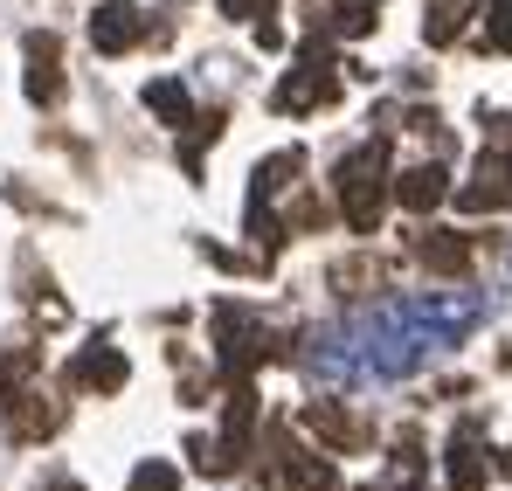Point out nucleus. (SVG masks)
<instances>
[{
    "mask_svg": "<svg viewBox=\"0 0 512 491\" xmlns=\"http://www.w3.org/2000/svg\"><path fill=\"white\" fill-rule=\"evenodd\" d=\"M333 187H340L346 222H353V229H374V222H381V208L395 201V180H388V146H381V139H360L353 153H340Z\"/></svg>",
    "mask_w": 512,
    "mask_h": 491,
    "instance_id": "1",
    "label": "nucleus"
},
{
    "mask_svg": "<svg viewBox=\"0 0 512 491\" xmlns=\"http://www.w3.org/2000/svg\"><path fill=\"white\" fill-rule=\"evenodd\" d=\"M215 332H222V367H229L236 381H250L256 360L277 353V346H270V326L256 319L250 305H229V298H222V305H215Z\"/></svg>",
    "mask_w": 512,
    "mask_h": 491,
    "instance_id": "2",
    "label": "nucleus"
},
{
    "mask_svg": "<svg viewBox=\"0 0 512 491\" xmlns=\"http://www.w3.org/2000/svg\"><path fill=\"white\" fill-rule=\"evenodd\" d=\"M305 367H312L319 381H333V388L360 381V374H367V346H360V326H319L312 339H305Z\"/></svg>",
    "mask_w": 512,
    "mask_h": 491,
    "instance_id": "3",
    "label": "nucleus"
},
{
    "mask_svg": "<svg viewBox=\"0 0 512 491\" xmlns=\"http://www.w3.org/2000/svg\"><path fill=\"white\" fill-rule=\"evenodd\" d=\"M333 97H340V70H333L319 49L298 56L291 77L277 83V111H291V118H298V111H319V104H333Z\"/></svg>",
    "mask_w": 512,
    "mask_h": 491,
    "instance_id": "4",
    "label": "nucleus"
},
{
    "mask_svg": "<svg viewBox=\"0 0 512 491\" xmlns=\"http://www.w3.org/2000/svg\"><path fill=\"white\" fill-rule=\"evenodd\" d=\"M90 42H97L104 56H125V49L146 42V14H139L132 0H104V7L90 14Z\"/></svg>",
    "mask_w": 512,
    "mask_h": 491,
    "instance_id": "5",
    "label": "nucleus"
},
{
    "mask_svg": "<svg viewBox=\"0 0 512 491\" xmlns=\"http://www.w3.org/2000/svg\"><path fill=\"white\" fill-rule=\"evenodd\" d=\"M125 374H132V367H125V353H118V346H104V339H90L84 353L70 360V381H77V388H97V395H104V388H125Z\"/></svg>",
    "mask_w": 512,
    "mask_h": 491,
    "instance_id": "6",
    "label": "nucleus"
},
{
    "mask_svg": "<svg viewBox=\"0 0 512 491\" xmlns=\"http://www.w3.org/2000/svg\"><path fill=\"white\" fill-rule=\"evenodd\" d=\"M499 201H512V166H506V153H485L478 160V180H464L457 187V208H499Z\"/></svg>",
    "mask_w": 512,
    "mask_h": 491,
    "instance_id": "7",
    "label": "nucleus"
},
{
    "mask_svg": "<svg viewBox=\"0 0 512 491\" xmlns=\"http://www.w3.org/2000/svg\"><path fill=\"white\" fill-rule=\"evenodd\" d=\"M443 194H450V173H443V166H409V173L395 180V201H402L409 215H429Z\"/></svg>",
    "mask_w": 512,
    "mask_h": 491,
    "instance_id": "8",
    "label": "nucleus"
},
{
    "mask_svg": "<svg viewBox=\"0 0 512 491\" xmlns=\"http://www.w3.org/2000/svg\"><path fill=\"white\" fill-rule=\"evenodd\" d=\"M277 485H284V491H333V464H319L312 450L284 443V457H277Z\"/></svg>",
    "mask_w": 512,
    "mask_h": 491,
    "instance_id": "9",
    "label": "nucleus"
},
{
    "mask_svg": "<svg viewBox=\"0 0 512 491\" xmlns=\"http://www.w3.org/2000/svg\"><path fill=\"white\" fill-rule=\"evenodd\" d=\"M450 491H485V450H478L471 429L450 436Z\"/></svg>",
    "mask_w": 512,
    "mask_h": 491,
    "instance_id": "10",
    "label": "nucleus"
},
{
    "mask_svg": "<svg viewBox=\"0 0 512 491\" xmlns=\"http://www.w3.org/2000/svg\"><path fill=\"white\" fill-rule=\"evenodd\" d=\"M146 104H153L167 125H187V118H194V90H187L180 77H153L146 83Z\"/></svg>",
    "mask_w": 512,
    "mask_h": 491,
    "instance_id": "11",
    "label": "nucleus"
},
{
    "mask_svg": "<svg viewBox=\"0 0 512 491\" xmlns=\"http://www.w3.org/2000/svg\"><path fill=\"white\" fill-rule=\"evenodd\" d=\"M416 256H423L429 270H443V277H464L471 243H464V236H416Z\"/></svg>",
    "mask_w": 512,
    "mask_h": 491,
    "instance_id": "12",
    "label": "nucleus"
},
{
    "mask_svg": "<svg viewBox=\"0 0 512 491\" xmlns=\"http://www.w3.org/2000/svg\"><path fill=\"white\" fill-rule=\"evenodd\" d=\"M471 7L478 0H429V21H423V35L443 49V42H457L464 35V21H471Z\"/></svg>",
    "mask_w": 512,
    "mask_h": 491,
    "instance_id": "13",
    "label": "nucleus"
},
{
    "mask_svg": "<svg viewBox=\"0 0 512 491\" xmlns=\"http://www.w3.org/2000/svg\"><path fill=\"white\" fill-rule=\"evenodd\" d=\"M28 56H35V70H28V97H35V104H49V97H56V42H49V35H35V42H28Z\"/></svg>",
    "mask_w": 512,
    "mask_h": 491,
    "instance_id": "14",
    "label": "nucleus"
},
{
    "mask_svg": "<svg viewBox=\"0 0 512 491\" xmlns=\"http://www.w3.org/2000/svg\"><path fill=\"white\" fill-rule=\"evenodd\" d=\"M305 422H312V429H326V436H333V443H353V436H360V422H353V415H340L333 409V402H312V409H305Z\"/></svg>",
    "mask_w": 512,
    "mask_h": 491,
    "instance_id": "15",
    "label": "nucleus"
},
{
    "mask_svg": "<svg viewBox=\"0 0 512 491\" xmlns=\"http://www.w3.org/2000/svg\"><path fill=\"white\" fill-rule=\"evenodd\" d=\"M333 28H340L346 42H360L374 28V0H333Z\"/></svg>",
    "mask_w": 512,
    "mask_h": 491,
    "instance_id": "16",
    "label": "nucleus"
},
{
    "mask_svg": "<svg viewBox=\"0 0 512 491\" xmlns=\"http://www.w3.org/2000/svg\"><path fill=\"white\" fill-rule=\"evenodd\" d=\"M125 491H180V471L153 457V464H139V471H132V485H125Z\"/></svg>",
    "mask_w": 512,
    "mask_h": 491,
    "instance_id": "17",
    "label": "nucleus"
},
{
    "mask_svg": "<svg viewBox=\"0 0 512 491\" xmlns=\"http://www.w3.org/2000/svg\"><path fill=\"white\" fill-rule=\"evenodd\" d=\"M187 450H194V471H208V478H222V471H229V464H236V457H229V450H222V443H208V436H194V443H187Z\"/></svg>",
    "mask_w": 512,
    "mask_h": 491,
    "instance_id": "18",
    "label": "nucleus"
},
{
    "mask_svg": "<svg viewBox=\"0 0 512 491\" xmlns=\"http://www.w3.org/2000/svg\"><path fill=\"white\" fill-rule=\"evenodd\" d=\"M485 14H492V42H499V49L512 56V0H492Z\"/></svg>",
    "mask_w": 512,
    "mask_h": 491,
    "instance_id": "19",
    "label": "nucleus"
},
{
    "mask_svg": "<svg viewBox=\"0 0 512 491\" xmlns=\"http://www.w3.org/2000/svg\"><path fill=\"white\" fill-rule=\"evenodd\" d=\"M277 0H222V14H236V21H256L263 28V14H270Z\"/></svg>",
    "mask_w": 512,
    "mask_h": 491,
    "instance_id": "20",
    "label": "nucleus"
},
{
    "mask_svg": "<svg viewBox=\"0 0 512 491\" xmlns=\"http://www.w3.org/2000/svg\"><path fill=\"white\" fill-rule=\"evenodd\" d=\"M499 471H512V450H506V457H499Z\"/></svg>",
    "mask_w": 512,
    "mask_h": 491,
    "instance_id": "21",
    "label": "nucleus"
},
{
    "mask_svg": "<svg viewBox=\"0 0 512 491\" xmlns=\"http://www.w3.org/2000/svg\"><path fill=\"white\" fill-rule=\"evenodd\" d=\"M506 270H512V243H506Z\"/></svg>",
    "mask_w": 512,
    "mask_h": 491,
    "instance_id": "22",
    "label": "nucleus"
},
{
    "mask_svg": "<svg viewBox=\"0 0 512 491\" xmlns=\"http://www.w3.org/2000/svg\"><path fill=\"white\" fill-rule=\"evenodd\" d=\"M506 166H512V153H506Z\"/></svg>",
    "mask_w": 512,
    "mask_h": 491,
    "instance_id": "23",
    "label": "nucleus"
}]
</instances>
